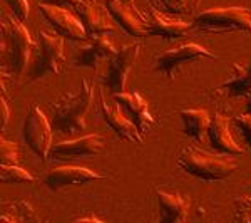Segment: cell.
Segmentation results:
<instances>
[{"mask_svg":"<svg viewBox=\"0 0 251 223\" xmlns=\"http://www.w3.org/2000/svg\"><path fill=\"white\" fill-rule=\"evenodd\" d=\"M0 60L2 72L20 76L29 64L35 42L29 30L14 15H3L0 24Z\"/></svg>","mask_w":251,"mask_h":223,"instance_id":"1","label":"cell"},{"mask_svg":"<svg viewBox=\"0 0 251 223\" xmlns=\"http://www.w3.org/2000/svg\"><path fill=\"white\" fill-rule=\"evenodd\" d=\"M94 101V84L84 78L75 92H67L54 106L52 128L64 135L82 133L86 129V116Z\"/></svg>","mask_w":251,"mask_h":223,"instance_id":"2","label":"cell"},{"mask_svg":"<svg viewBox=\"0 0 251 223\" xmlns=\"http://www.w3.org/2000/svg\"><path fill=\"white\" fill-rule=\"evenodd\" d=\"M177 166L189 175L204 181H220L231 176L238 169V163L231 155H211L198 146H186L177 158Z\"/></svg>","mask_w":251,"mask_h":223,"instance_id":"3","label":"cell"},{"mask_svg":"<svg viewBox=\"0 0 251 223\" xmlns=\"http://www.w3.org/2000/svg\"><path fill=\"white\" fill-rule=\"evenodd\" d=\"M194 27L208 34H251V12L245 7H214L194 15Z\"/></svg>","mask_w":251,"mask_h":223,"instance_id":"4","label":"cell"},{"mask_svg":"<svg viewBox=\"0 0 251 223\" xmlns=\"http://www.w3.org/2000/svg\"><path fill=\"white\" fill-rule=\"evenodd\" d=\"M52 123L39 106H30L22 126L24 141L42 161H47L52 148Z\"/></svg>","mask_w":251,"mask_h":223,"instance_id":"5","label":"cell"},{"mask_svg":"<svg viewBox=\"0 0 251 223\" xmlns=\"http://www.w3.org/2000/svg\"><path fill=\"white\" fill-rule=\"evenodd\" d=\"M39 9L42 15L47 19V22L55 29L57 34L62 35L64 39L77 40V42H87L89 35L86 32V27L80 22L77 14L66 7L52 5V3H39Z\"/></svg>","mask_w":251,"mask_h":223,"instance_id":"6","label":"cell"},{"mask_svg":"<svg viewBox=\"0 0 251 223\" xmlns=\"http://www.w3.org/2000/svg\"><path fill=\"white\" fill-rule=\"evenodd\" d=\"M198 59H209L216 60L218 56L213 54L209 49H206L200 44H184V46L169 49V51L163 52L161 56H157L156 59V71L163 72L166 78L174 79V72L179 66H183L186 62H191V60Z\"/></svg>","mask_w":251,"mask_h":223,"instance_id":"7","label":"cell"},{"mask_svg":"<svg viewBox=\"0 0 251 223\" xmlns=\"http://www.w3.org/2000/svg\"><path fill=\"white\" fill-rule=\"evenodd\" d=\"M139 52H141L139 42L126 44L121 49H117V52L109 60L106 84L112 91V94L126 91V79H127L129 72L134 67L136 60L139 57Z\"/></svg>","mask_w":251,"mask_h":223,"instance_id":"8","label":"cell"},{"mask_svg":"<svg viewBox=\"0 0 251 223\" xmlns=\"http://www.w3.org/2000/svg\"><path fill=\"white\" fill-rule=\"evenodd\" d=\"M66 62L64 37L49 30L39 32V69L37 78L44 74H59Z\"/></svg>","mask_w":251,"mask_h":223,"instance_id":"9","label":"cell"},{"mask_svg":"<svg viewBox=\"0 0 251 223\" xmlns=\"http://www.w3.org/2000/svg\"><path fill=\"white\" fill-rule=\"evenodd\" d=\"M106 9L132 37H148V17L136 9L134 0H106Z\"/></svg>","mask_w":251,"mask_h":223,"instance_id":"10","label":"cell"},{"mask_svg":"<svg viewBox=\"0 0 251 223\" xmlns=\"http://www.w3.org/2000/svg\"><path fill=\"white\" fill-rule=\"evenodd\" d=\"M104 148V136L92 133L87 136H80L77 139L60 141V143L52 144L50 156L49 160L54 161H67V160H77V158L94 156L100 153Z\"/></svg>","mask_w":251,"mask_h":223,"instance_id":"11","label":"cell"},{"mask_svg":"<svg viewBox=\"0 0 251 223\" xmlns=\"http://www.w3.org/2000/svg\"><path fill=\"white\" fill-rule=\"evenodd\" d=\"M106 176L96 173L94 169H89L86 166H74L66 165L59 166V168L52 169L49 175L44 178V183L54 192H59L67 186H80L86 183H92V181L104 180Z\"/></svg>","mask_w":251,"mask_h":223,"instance_id":"12","label":"cell"},{"mask_svg":"<svg viewBox=\"0 0 251 223\" xmlns=\"http://www.w3.org/2000/svg\"><path fill=\"white\" fill-rule=\"evenodd\" d=\"M72 12H75L84 24L89 40L114 30V24L111 22L112 17L109 15L107 9H102L96 0H80Z\"/></svg>","mask_w":251,"mask_h":223,"instance_id":"13","label":"cell"},{"mask_svg":"<svg viewBox=\"0 0 251 223\" xmlns=\"http://www.w3.org/2000/svg\"><path fill=\"white\" fill-rule=\"evenodd\" d=\"M148 37L149 35H157L166 40L181 39L194 27L193 22H186L171 14H163L161 10L151 7L148 12Z\"/></svg>","mask_w":251,"mask_h":223,"instance_id":"14","label":"cell"},{"mask_svg":"<svg viewBox=\"0 0 251 223\" xmlns=\"http://www.w3.org/2000/svg\"><path fill=\"white\" fill-rule=\"evenodd\" d=\"M112 99H114V103L123 109L126 114L134 121L137 129L141 131V135L146 136V133L156 123L154 116L149 112L148 101L139 92H131V91L116 92V94H112Z\"/></svg>","mask_w":251,"mask_h":223,"instance_id":"15","label":"cell"},{"mask_svg":"<svg viewBox=\"0 0 251 223\" xmlns=\"http://www.w3.org/2000/svg\"><path fill=\"white\" fill-rule=\"evenodd\" d=\"M100 111H102L104 121L111 126V129H114V133L121 139L127 141V143H143L144 136L141 135V131L137 129L134 121L126 114L117 104L109 106L106 101H104L102 94H100Z\"/></svg>","mask_w":251,"mask_h":223,"instance_id":"16","label":"cell"},{"mask_svg":"<svg viewBox=\"0 0 251 223\" xmlns=\"http://www.w3.org/2000/svg\"><path fill=\"white\" fill-rule=\"evenodd\" d=\"M209 143L218 153H225V155H245V149L238 143H234L231 133H229V117L223 112H216L211 119L208 129Z\"/></svg>","mask_w":251,"mask_h":223,"instance_id":"17","label":"cell"},{"mask_svg":"<svg viewBox=\"0 0 251 223\" xmlns=\"http://www.w3.org/2000/svg\"><path fill=\"white\" fill-rule=\"evenodd\" d=\"M157 203H159V222L161 223H183L188 220L189 200L176 192L156 190Z\"/></svg>","mask_w":251,"mask_h":223,"instance_id":"18","label":"cell"},{"mask_svg":"<svg viewBox=\"0 0 251 223\" xmlns=\"http://www.w3.org/2000/svg\"><path fill=\"white\" fill-rule=\"evenodd\" d=\"M116 52H117V49L114 46V42L111 40V37L102 34V35H99V37L89 40V46L80 51L75 66L97 69L102 62L111 60V57Z\"/></svg>","mask_w":251,"mask_h":223,"instance_id":"19","label":"cell"},{"mask_svg":"<svg viewBox=\"0 0 251 223\" xmlns=\"http://www.w3.org/2000/svg\"><path fill=\"white\" fill-rule=\"evenodd\" d=\"M179 117L184 124V135L194 138L196 141H203L204 135L208 133L209 124H211L213 116L209 114L208 109L194 108V109H181Z\"/></svg>","mask_w":251,"mask_h":223,"instance_id":"20","label":"cell"},{"mask_svg":"<svg viewBox=\"0 0 251 223\" xmlns=\"http://www.w3.org/2000/svg\"><path fill=\"white\" fill-rule=\"evenodd\" d=\"M221 87L228 89L229 96H248L251 92V60L246 64H234L231 76Z\"/></svg>","mask_w":251,"mask_h":223,"instance_id":"21","label":"cell"},{"mask_svg":"<svg viewBox=\"0 0 251 223\" xmlns=\"http://www.w3.org/2000/svg\"><path fill=\"white\" fill-rule=\"evenodd\" d=\"M2 208L5 213H2L0 220L9 222V223H17V222H35L39 220L35 215V208L32 206L27 200H14V201H3Z\"/></svg>","mask_w":251,"mask_h":223,"instance_id":"22","label":"cell"},{"mask_svg":"<svg viewBox=\"0 0 251 223\" xmlns=\"http://www.w3.org/2000/svg\"><path fill=\"white\" fill-rule=\"evenodd\" d=\"M35 178L20 165H0V181L5 185L32 183Z\"/></svg>","mask_w":251,"mask_h":223,"instance_id":"23","label":"cell"},{"mask_svg":"<svg viewBox=\"0 0 251 223\" xmlns=\"http://www.w3.org/2000/svg\"><path fill=\"white\" fill-rule=\"evenodd\" d=\"M171 15H193L201 0H157Z\"/></svg>","mask_w":251,"mask_h":223,"instance_id":"24","label":"cell"},{"mask_svg":"<svg viewBox=\"0 0 251 223\" xmlns=\"http://www.w3.org/2000/svg\"><path fill=\"white\" fill-rule=\"evenodd\" d=\"M233 220L251 223V195H240L233 200Z\"/></svg>","mask_w":251,"mask_h":223,"instance_id":"25","label":"cell"},{"mask_svg":"<svg viewBox=\"0 0 251 223\" xmlns=\"http://www.w3.org/2000/svg\"><path fill=\"white\" fill-rule=\"evenodd\" d=\"M0 161H2V165H19V144L14 143V141H7L3 138H0Z\"/></svg>","mask_w":251,"mask_h":223,"instance_id":"26","label":"cell"},{"mask_svg":"<svg viewBox=\"0 0 251 223\" xmlns=\"http://www.w3.org/2000/svg\"><path fill=\"white\" fill-rule=\"evenodd\" d=\"M7 7H9L10 14L14 15L15 19H19L20 22H25L29 19L30 14V7L27 0H2Z\"/></svg>","mask_w":251,"mask_h":223,"instance_id":"27","label":"cell"},{"mask_svg":"<svg viewBox=\"0 0 251 223\" xmlns=\"http://www.w3.org/2000/svg\"><path fill=\"white\" fill-rule=\"evenodd\" d=\"M236 126L240 128L243 138L248 143L250 149H251V112H245V114H240L236 117Z\"/></svg>","mask_w":251,"mask_h":223,"instance_id":"28","label":"cell"},{"mask_svg":"<svg viewBox=\"0 0 251 223\" xmlns=\"http://www.w3.org/2000/svg\"><path fill=\"white\" fill-rule=\"evenodd\" d=\"M9 119H10V108L5 99V92L2 91V94H0V131H5V128L9 126Z\"/></svg>","mask_w":251,"mask_h":223,"instance_id":"29","label":"cell"},{"mask_svg":"<svg viewBox=\"0 0 251 223\" xmlns=\"http://www.w3.org/2000/svg\"><path fill=\"white\" fill-rule=\"evenodd\" d=\"M44 3H52V5H59V7H66L69 10H74L75 5L80 2V0H40Z\"/></svg>","mask_w":251,"mask_h":223,"instance_id":"30","label":"cell"},{"mask_svg":"<svg viewBox=\"0 0 251 223\" xmlns=\"http://www.w3.org/2000/svg\"><path fill=\"white\" fill-rule=\"evenodd\" d=\"M74 222H77V223H80V222H94V223H102L99 220V218H96V217H79V218H75Z\"/></svg>","mask_w":251,"mask_h":223,"instance_id":"31","label":"cell"},{"mask_svg":"<svg viewBox=\"0 0 251 223\" xmlns=\"http://www.w3.org/2000/svg\"><path fill=\"white\" fill-rule=\"evenodd\" d=\"M246 97H248V101H246V112H251V92Z\"/></svg>","mask_w":251,"mask_h":223,"instance_id":"32","label":"cell"}]
</instances>
